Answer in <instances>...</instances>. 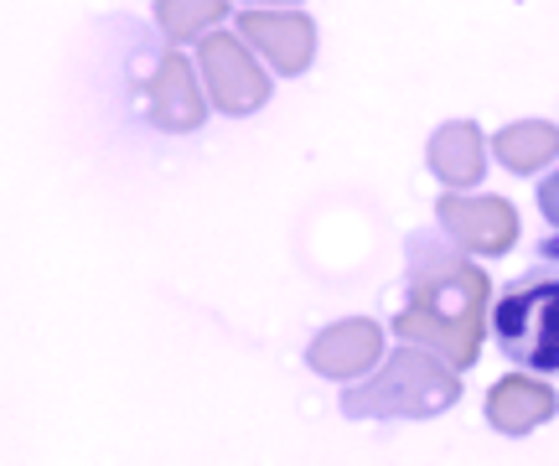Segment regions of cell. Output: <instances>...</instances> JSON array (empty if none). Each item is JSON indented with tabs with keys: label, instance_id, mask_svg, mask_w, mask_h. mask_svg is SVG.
I'll use <instances>...</instances> for the list:
<instances>
[{
	"label": "cell",
	"instance_id": "14",
	"mask_svg": "<svg viewBox=\"0 0 559 466\" xmlns=\"http://www.w3.org/2000/svg\"><path fill=\"white\" fill-rule=\"evenodd\" d=\"M260 5H290V0H260Z\"/></svg>",
	"mask_w": 559,
	"mask_h": 466
},
{
	"label": "cell",
	"instance_id": "13",
	"mask_svg": "<svg viewBox=\"0 0 559 466\" xmlns=\"http://www.w3.org/2000/svg\"><path fill=\"white\" fill-rule=\"evenodd\" d=\"M539 213H544V224L555 228V239H559V171H549L539 182Z\"/></svg>",
	"mask_w": 559,
	"mask_h": 466
},
{
	"label": "cell",
	"instance_id": "12",
	"mask_svg": "<svg viewBox=\"0 0 559 466\" xmlns=\"http://www.w3.org/2000/svg\"><path fill=\"white\" fill-rule=\"evenodd\" d=\"M218 21H228V0H156V26L171 47L207 37Z\"/></svg>",
	"mask_w": 559,
	"mask_h": 466
},
{
	"label": "cell",
	"instance_id": "10",
	"mask_svg": "<svg viewBox=\"0 0 559 466\" xmlns=\"http://www.w3.org/2000/svg\"><path fill=\"white\" fill-rule=\"evenodd\" d=\"M425 162L436 171L440 187L451 192H466L487 177V135H481L477 120H445L425 145Z\"/></svg>",
	"mask_w": 559,
	"mask_h": 466
},
{
	"label": "cell",
	"instance_id": "4",
	"mask_svg": "<svg viewBox=\"0 0 559 466\" xmlns=\"http://www.w3.org/2000/svg\"><path fill=\"white\" fill-rule=\"evenodd\" d=\"M202 73V88H207V109H218L228 120H243V115H254L270 104V73L260 68V58L249 52V41L239 32H207L198 37V62H192Z\"/></svg>",
	"mask_w": 559,
	"mask_h": 466
},
{
	"label": "cell",
	"instance_id": "9",
	"mask_svg": "<svg viewBox=\"0 0 559 466\" xmlns=\"http://www.w3.org/2000/svg\"><path fill=\"white\" fill-rule=\"evenodd\" d=\"M555 415H559V394L555 384H544L539 373H523L519 368V373H508V379H498L487 389V426L498 435H508V441L549 426Z\"/></svg>",
	"mask_w": 559,
	"mask_h": 466
},
{
	"label": "cell",
	"instance_id": "8",
	"mask_svg": "<svg viewBox=\"0 0 559 466\" xmlns=\"http://www.w3.org/2000/svg\"><path fill=\"white\" fill-rule=\"evenodd\" d=\"M306 363H311V373L337 379V384L368 379L383 363V326L373 316H347V322L321 326L311 347H306Z\"/></svg>",
	"mask_w": 559,
	"mask_h": 466
},
{
	"label": "cell",
	"instance_id": "7",
	"mask_svg": "<svg viewBox=\"0 0 559 466\" xmlns=\"http://www.w3.org/2000/svg\"><path fill=\"white\" fill-rule=\"evenodd\" d=\"M239 37L249 41L254 58H264L285 79H300L317 62V21L306 11H243Z\"/></svg>",
	"mask_w": 559,
	"mask_h": 466
},
{
	"label": "cell",
	"instance_id": "6",
	"mask_svg": "<svg viewBox=\"0 0 559 466\" xmlns=\"http://www.w3.org/2000/svg\"><path fill=\"white\" fill-rule=\"evenodd\" d=\"M140 94H145V120L166 130V135H192L207 120V94H202L198 68L181 58L177 47L151 58L145 79H140Z\"/></svg>",
	"mask_w": 559,
	"mask_h": 466
},
{
	"label": "cell",
	"instance_id": "5",
	"mask_svg": "<svg viewBox=\"0 0 559 466\" xmlns=\"http://www.w3.org/2000/svg\"><path fill=\"white\" fill-rule=\"evenodd\" d=\"M436 224L461 254H481V260H498V254H508L519 243V207L508 203V198L440 192Z\"/></svg>",
	"mask_w": 559,
	"mask_h": 466
},
{
	"label": "cell",
	"instance_id": "3",
	"mask_svg": "<svg viewBox=\"0 0 559 466\" xmlns=\"http://www.w3.org/2000/svg\"><path fill=\"white\" fill-rule=\"evenodd\" d=\"M461 399V373L430 347L400 343L383 368L342 394L347 420H436Z\"/></svg>",
	"mask_w": 559,
	"mask_h": 466
},
{
	"label": "cell",
	"instance_id": "11",
	"mask_svg": "<svg viewBox=\"0 0 559 466\" xmlns=\"http://www.w3.org/2000/svg\"><path fill=\"white\" fill-rule=\"evenodd\" d=\"M513 177H539L544 166L559 156V130L549 120H519V124H502L492 145H487Z\"/></svg>",
	"mask_w": 559,
	"mask_h": 466
},
{
	"label": "cell",
	"instance_id": "2",
	"mask_svg": "<svg viewBox=\"0 0 559 466\" xmlns=\"http://www.w3.org/2000/svg\"><path fill=\"white\" fill-rule=\"evenodd\" d=\"M487 326L508 363L559 379V239H544L539 260L487 306Z\"/></svg>",
	"mask_w": 559,
	"mask_h": 466
},
{
	"label": "cell",
	"instance_id": "1",
	"mask_svg": "<svg viewBox=\"0 0 559 466\" xmlns=\"http://www.w3.org/2000/svg\"><path fill=\"white\" fill-rule=\"evenodd\" d=\"M487 306H492V275L466 260L445 234L404 239V306L389 322L400 343L430 347L461 373L481 358Z\"/></svg>",
	"mask_w": 559,
	"mask_h": 466
}]
</instances>
